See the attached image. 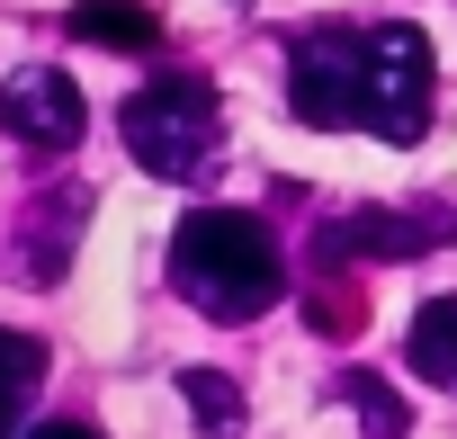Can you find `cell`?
Returning a JSON list of instances; mask_svg holds the SVG:
<instances>
[{
	"instance_id": "7",
	"label": "cell",
	"mask_w": 457,
	"mask_h": 439,
	"mask_svg": "<svg viewBox=\"0 0 457 439\" xmlns=\"http://www.w3.org/2000/svg\"><path fill=\"white\" fill-rule=\"evenodd\" d=\"M63 28H72L81 46H108V54H153V46H162V19L144 10V0H72Z\"/></svg>"
},
{
	"instance_id": "1",
	"label": "cell",
	"mask_w": 457,
	"mask_h": 439,
	"mask_svg": "<svg viewBox=\"0 0 457 439\" xmlns=\"http://www.w3.org/2000/svg\"><path fill=\"white\" fill-rule=\"evenodd\" d=\"M170 287L206 323H252L287 296V252L243 206H188L170 225Z\"/></svg>"
},
{
	"instance_id": "5",
	"label": "cell",
	"mask_w": 457,
	"mask_h": 439,
	"mask_svg": "<svg viewBox=\"0 0 457 439\" xmlns=\"http://www.w3.org/2000/svg\"><path fill=\"white\" fill-rule=\"evenodd\" d=\"M457 243V206H430V215H403V206H350V215H323L314 225V269L332 278L341 261H421Z\"/></svg>"
},
{
	"instance_id": "11",
	"label": "cell",
	"mask_w": 457,
	"mask_h": 439,
	"mask_svg": "<svg viewBox=\"0 0 457 439\" xmlns=\"http://www.w3.org/2000/svg\"><path fill=\"white\" fill-rule=\"evenodd\" d=\"M37 377H46V341L37 332H0V439L19 430V403H28Z\"/></svg>"
},
{
	"instance_id": "13",
	"label": "cell",
	"mask_w": 457,
	"mask_h": 439,
	"mask_svg": "<svg viewBox=\"0 0 457 439\" xmlns=\"http://www.w3.org/2000/svg\"><path fill=\"white\" fill-rule=\"evenodd\" d=\"M28 439H99V430H90V421H37Z\"/></svg>"
},
{
	"instance_id": "3",
	"label": "cell",
	"mask_w": 457,
	"mask_h": 439,
	"mask_svg": "<svg viewBox=\"0 0 457 439\" xmlns=\"http://www.w3.org/2000/svg\"><path fill=\"white\" fill-rule=\"evenodd\" d=\"M287 108L323 135L368 126V28H305L287 54Z\"/></svg>"
},
{
	"instance_id": "10",
	"label": "cell",
	"mask_w": 457,
	"mask_h": 439,
	"mask_svg": "<svg viewBox=\"0 0 457 439\" xmlns=\"http://www.w3.org/2000/svg\"><path fill=\"white\" fill-rule=\"evenodd\" d=\"M179 403L197 412L206 439H234V430L252 421V412H243V385H234V377H215V368H179Z\"/></svg>"
},
{
	"instance_id": "9",
	"label": "cell",
	"mask_w": 457,
	"mask_h": 439,
	"mask_svg": "<svg viewBox=\"0 0 457 439\" xmlns=\"http://www.w3.org/2000/svg\"><path fill=\"white\" fill-rule=\"evenodd\" d=\"M341 403L359 412V439H403L412 430V412H403V394L377 377V368H341Z\"/></svg>"
},
{
	"instance_id": "6",
	"label": "cell",
	"mask_w": 457,
	"mask_h": 439,
	"mask_svg": "<svg viewBox=\"0 0 457 439\" xmlns=\"http://www.w3.org/2000/svg\"><path fill=\"white\" fill-rule=\"evenodd\" d=\"M81 126H90V108H81V81L72 72H54V63L10 72V90H0V135H19L37 153H72Z\"/></svg>"
},
{
	"instance_id": "12",
	"label": "cell",
	"mask_w": 457,
	"mask_h": 439,
	"mask_svg": "<svg viewBox=\"0 0 457 439\" xmlns=\"http://www.w3.org/2000/svg\"><path fill=\"white\" fill-rule=\"evenodd\" d=\"M305 314H314V332H332V341H350V332L368 323L359 287H314V296H305Z\"/></svg>"
},
{
	"instance_id": "8",
	"label": "cell",
	"mask_w": 457,
	"mask_h": 439,
	"mask_svg": "<svg viewBox=\"0 0 457 439\" xmlns=\"http://www.w3.org/2000/svg\"><path fill=\"white\" fill-rule=\"evenodd\" d=\"M403 368L439 394H457V296H430L412 323H403Z\"/></svg>"
},
{
	"instance_id": "4",
	"label": "cell",
	"mask_w": 457,
	"mask_h": 439,
	"mask_svg": "<svg viewBox=\"0 0 457 439\" xmlns=\"http://www.w3.org/2000/svg\"><path fill=\"white\" fill-rule=\"evenodd\" d=\"M430 90H439L430 37L412 19L368 28V135L377 144H421L430 135Z\"/></svg>"
},
{
	"instance_id": "2",
	"label": "cell",
	"mask_w": 457,
	"mask_h": 439,
	"mask_svg": "<svg viewBox=\"0 0 457 439\" xmlns=\"http://www.w3.org/2000/svg\"><path fill=\"white\" fill-rule=\"evenodd\" d=\"M117 135H126V153H135L153 179H197V170L215 162V144H224L215 81H197V72H162V81H144V90L117 108Z\"/></svg>"
}]
</instances>
